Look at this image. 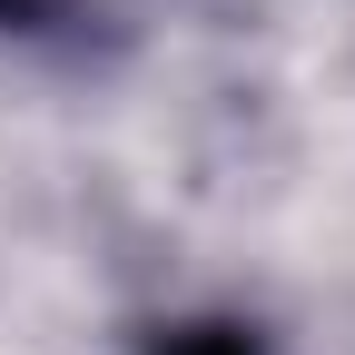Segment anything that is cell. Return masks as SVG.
<instances>
[{
    "label": "cell",
    "mask_w": 355,
    "mask_h": 355,
    "mask_svg": "<svg viewBox=\"0 0 355 355\" xmlns=\"http://www.w3.org/2000/svg\"><path fill=\"white\" fill-rule=\"evenodd\" d=\"M168 355H257V336H237V326H188V336H168Z\"/></svg>",
    "instance_id": "obj_1"
},
{
    "label": "cell",
    "mask_w": 355,
    "mask_h": 355,
    "mask_svg": "<svg viewBox=\"0 0 355 355\" xmlns=\"http://www.w3.org/2000/svg\"><path fill=\"white\" fill-rule=\"evenodd\" d=\"M40 10H50V0H0V30H30Z\"/></svg>",
    "instance_id": "obj_2"
}]
</instances>
